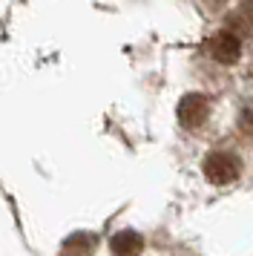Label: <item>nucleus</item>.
Masks as SVG:
<instances>
[{
  "instance_id": "f257e3e1",
  "label": "nucleus",
  "mask_w": 253,
  "mask_h": 256,
  "mask_svg": "<svg viewBox=\"0 0 253 256\" xmlns=\"http://www.w3.org/2000/svg\"><path fill=\"white\" fill-rule=\"evenodd\" d=\"M242 173V162L233 152H210L204 158V178L210 184H230Z\"/></svg>"
},
{
  "instance_id": "f03ea898",
  "label": "nucleus",
  "mask_w": 253,
  "mask_h": 256,
  "mask_svg": "<svg viewBox=\"0 0 253 256\" xmlns=\"http://www.w3.org/2000/svg\"><path fill=\"white\" fill-rule=\"evenodd\" d=\"M210 55L218 60V64H236L239 60V52H242V44H239V35L236 32H218V35L210 38Z\"/></svg>"
},
{
  "instance_id": "7ed1b4c3",
  "label": "nucleus",
  "mask_w": 253,
  "mask_h": 256,
  "mask_svg": "<svg viewBox=\"0 0 253 256\" xmlns=\"http://www.w3.org/2000/svg\"><path fill=\"white\" fill-rule=\"evenodd\" d=\"M207 110H210V106H207V98H204V95L187 92L182 101H178V121H182L184 127L193 130V127H198V124L207 118Z\"/></svg>"
},
{
  "instance_id": "20e7f679",
  "label": "nucleus",
  "mask_w": 253,
  "mask_h": 256,
  "mask_svg": "<svg viewBox=\"0 0 253 256\" xmlns=\"http://www.w3.org/2000/svg\"><path fill=\"white\" fill-rule=\"evenodd\" d=\"M228 24H230V32H236V35L253 32V0H242L239 6L228 14Z\"/></svg>"
},
{
  "instance_id": "39448f33",
  "label": "nucleus",
  "mask_w": 253,
  "mask_h": 256,
  "mask_svg": "<svg viewBox=\"0 0 253 256\" xmlns=\"http://www.w3.org/2000/svg\"><path fill=\"white\" fill-rule=\"evenodd\" d=\"M141 236L132 230H121L112 236V242H110V248H112L115 256H136L138 250H141Z\"/></svg>"
},
{
  "instance_id": "423d86ee",
  "label": "nucleus",
  "mask_w": 253,
  "mask_h": 256,
  "mask_svg": "<svg viewBox=\"0 0 253 256\" xmlns=\"http://www.w3.org/2000/svg\"><path fill=\"white\" fill-rule=\"evenodd\" d=\"M90 248H92V236L90 233H78V236H72V239L64 244L66 254H86Z\"/></svg>"
},
{
  "instance_id": "0eeeda50",
  "label": "nucleus",
  "mask_w": 253,
  "mask_h": 256,
  "mask_svg": "<svg viewBox=\"0 0 253 256\" xmlns=\"http://www.w3.org/2000/svg\"><path fill=\"white\" fill-rule=\"evenodd\" d=\"M239 127L244 136H253V106H244L239 116Z\"/></svg>"
}]
</instances>
